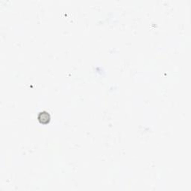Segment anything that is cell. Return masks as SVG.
I'll return each instance as SVG.
<instances>
[{"label": "cell", "instance_id": "cell-1", "mask_svg": "<svg viewBox=\"0 0 191 191\" xmlns=\"http://www.w3.org/2000/svg\"><path fill=\"white\" fill-rule=\"evenodd\" d=\"M38 119L41 123L46 124L49 122V119H50V115L48 113H46V112H41V113H40Z\"/></svg>", "mask_w": 191, "mask_h": 191}]
</instances>
